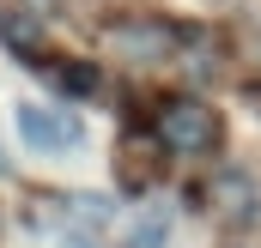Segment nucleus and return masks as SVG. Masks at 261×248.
<instances>
[{"instance_id": "nucleus-2", "label": "nucleus", "mask_w": 261, "mask_h": 248, "mask_svg": "<svg viewBox=\"0 0 261 248\" xmlns=\"http://www.w3.org/2000/svg\"><path fill=\"white\" fill-rule=\"evenodd\" d=\"M158 139H164L170 151H200V145H213V115L182 97V103H170V109L158 115Z\"/></svg>"}, {"instance_id": "nucleus-4", "label": "nucleus", "mask_w": 261, "mask_h": 248, "mask_svg": "<svg viewBox=\"0 0 261 248\" xmlns=\"http://www.w3.org/2000/svg\"><path fill=\"white\" fill-rule=\"evenodd\" d=\"M164 230H170V218H164V212L152 206L146 218H134V230H128V248H158V242H164Z\"/></svg>"}, {"instance_id": "nucleus-3", "label": "nucleus", "mask_w": 261, "mask_h": 248, "mask_svg": "<svg viewBox=\"0 0 261 248\" xmlns=\"http://www.w3.org/2000/svg\"><path fill=\"white\" fill-rule=\"evenodd\" d=\"M110 218H116L110 200H67L61 236H67L73 248H97V242H103V230H110Z\"/></svg>"}, {"instance_id": "nucleus-1", "label": "nucleus", "mask_w": 261, "mask_h": 248, "mask_svg": "<svg viewBox=\"0 0 261 248\" xmlns=\"http://www.w3.org/2000/svg\"><path fill=\"white\" fill-rule=\"evenodd\" d=\"M18 133L37 151H79L85 145V121L73 109H55V103H24L18 109Z\"/></svg>"}]
</instances>
